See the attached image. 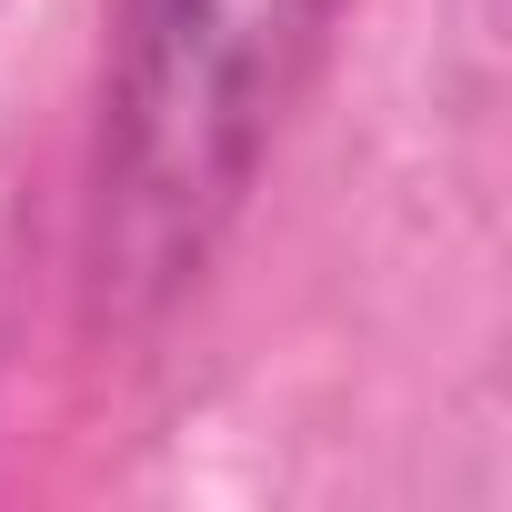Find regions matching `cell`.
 Segmentation results:
<instances>
[{"label": "cell", "mask_w": 512, "mask_h": 512, "mask_svg": "<svg viewBox=\"0 0 512 512\" xmlns=\"http://www.w3.org/2000/svg\"><path fill=\"white\" fill-rule=\"evenodd\" d=\"M322 0H121L101 121V292L171 302L241 211L312 61Z\"/></svg>", "instance_id": "6da1fadb"}]
</instances>
